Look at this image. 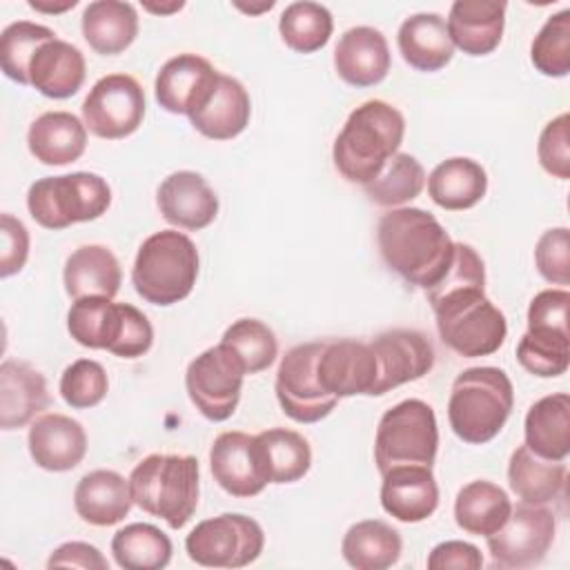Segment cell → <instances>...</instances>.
<instances>
[{
	"label": "cell",
	"mask_w": 570,
	"mask_h": 570,
	"mask_svg": "<svg viewBox=\"0 0 570 570\" xmlns=\"http://www.w3.org/2000/svg\"><path fill=\"white\" fill-rule=\"evenodd\" d=\"M557 521L546 505L517 503L512 505L505 523L485 537L490 557L501 568H532L539 566L552 541Z\"/></svg>",
	"instance_id": "13"
},
{
	"label": "cell",
	"mask_w": 570,
	"mask_h": 570,
	"mask_svg": "<svg viewBox=\"0 0 570 570\" xmlns=\"http://www.w3.org/2000/svg\"><path fill=\"white\" fill-rule=\"evenodd\" d=\"M245 367L223 343L200 352L185 372V387L194 407L209 421H227L240 401Z\"/></svg>",
	"instance_id": "10"
},
{
	"label": "cell",
	"mask_w": 570,
	"mask_h": 570,
	"mask_svg": "<svg viewBox=\"0 0 570 570\" xmlns=\"http://www.w3.org/2000/svg\"><path fill=\"white\" fill-rule=\"evenodd\" d=\"M82 38L100 56L122 53L138 36V13L131 2L96 0L89 2L80 20Z\"/></svg>",
	"instance_id": "31"
},
{
	"label": "cell",
	"mask_w": 570,
	"mask_h": 570,
	"mask_svg": "<svg viewBox=\"0 0 570 570\" xmlns=\"http://www.w3.org/2000/svg\"><path fill=\"white\" fill-rule=\"evenodd\" d=\"M514 405L510 376L492 365L463 370L450 390L448 421L452 432L472 445L492 441Z\"/></svg>",
	"instance_id": "3"
},
{
	"label": "cell",
	"mask_w": 570,
	"mask_h": 570,
	"mask_svg": "<svg viewBox=\"0 0 570 570\" xmlns=\"http://www.w3.org/2000/svg\"><path fill=\"white\" fill-rule=\"evenodd\" d=\"M376 356V383L372 396H381L403 383L423 379L434 367V347L416 330H387L370 343Z\"/></svg>",
	"instance_id": "14"
},
{
	"label": "cell",
	"mask_w": 570,
	"mask_h": 570,
	"mask_svg": "<svg viewBox=\"0 0 570 570\" xmlns=\"http://www.w3.org/2000/svg\"><path fill=\"white\" fill-rule=\"evenodd\" d=\"M423 187L425 169L405 151H396L383 165V169L367 185H363L367 198L379 207H403L405 203L414 200Z\"/></svg>",
	"instance_id": "39"
},
{
	"label": "cell",
	"mask_w": 570,
	"mask_h": 570,
	"mask_svg": "<svg viewBox=\"0 0 570 570\" xmlns=\"http://www.w3.org/2000/svg\"><path fill=\"white\" fill-rule=\"evenodd\" d=\"M401 550V534L381 519H365L350 525L341 541L343 559L356 570L392 568L399 561Z\"/></svg>",
	"instance_id": "35"
},
{
	"label": "cell",
	"mask_w": 570,
	"mask_h": 570,
	"mask_svg": "<svg viewBox=\"0 0 570 570\" xmlns=\"http://www.w3.org/2000/svg\"><path fill=\"white\" fill-rule=\"evenodd\" d=\"M78 0H65V2H45V0H29V7L42 13H62L67 9H73Z\"/></svg>",
	"instance_id": "52"
},
{
	"label": "cell",
	"mask_w": 570,
	"mask_h": 570,
	"mask_svg": "<svg viewBox=\"0 0 570 570\" xmlns=\"http://www.w3.org/2000/svg\"><path fill=\"white\" fill-rule=\"evenodd\" d=\"M198 249L178 229H160L138 247L131 283L138 296L151 305H174L185 301L198 278Z\"/></svg>",
	"instance_id": "5"
},
{
	"label": "cell",
	"mask_w": 570,
	"mask_h": 570,
	"mask_svg": "<svg viewBox=\"0 0 570 570\" xmlns=\"http://www.w3.org/2000/svg\"><path fill=\"white\" fill-rule=\"evenodd\" d=\"M109 390L105 367L94 358H78L60 376V396L73 410L98 405Z\"/></svg>",
	"instance_id": "45"
},
{
	"label": "cell",
	"mask_w": 570,
	"mask_h": 570,
	"mask_svg": "<svg viewBox=\"0 0 570 570\" xmlns=\"http://www.w3.org/2000/svg\"><path fill=\"white\" fill-rule=\"evenodd\" d=\"M218 71L214 65L196 53H178L169 58L154 82L156 102L169 114L191 116L212 96Z\"/></svg>",
	"instance_id": "17"
},
{
	"label": "cell",
	"mask_w": 570,
	"mask_h": 570,
	"mask_svg": "<svg viewBox=\"0 0 570 570\" xmlns=\"http://www.w3.org/2000/svg\"><path fill=\"white\" fill-rule=\"evenodd\" d=\"M488 191L485 169L465 156L439 163L428 176V194L441 209L461 212L474 207Z\"/></svg>",
	"instance_id": "33"
},
{
	"label": "cell",
	"mask_w": 570,
	"mask_h": 570,
	"mask_svg": "<svg viewBox=\"0 0 570 570\" xmlns=\"http://www.w3.org/2000/svg\"><path fill=\"white\" fill-rule=\"evenodd\" d=\"M27 443L36 465L47 472L73 470L87 454V434L82 423L58 412L33 419Z\"/></svg>",
	"instance_id": "19"
},
{
	"label": "cell",
	"mask_w": 570,
	"mask_h": 570,
	"mask_svg": "<svg viewBox=\"0 0 570 570\" xmlns=\"http://www.w3.org/2000/svg\"><path fill=\"white\" fill-rule=\"evenodd\" d=\"M171 552V539L151 523H129L111 539V554L125 570H160Z\"/></svg>",
	"instance_id": "38"
},
{
	"label": "cell",
	"mask_w": 570,
	"mask_h": 570,
	"mask_svg": "<svg viewBox=\"0 0 570 570\" xmlns=\"http://www.w3.org/2000/svg\"><path fill=\"white\" fill-rule=\"evenodd\" d=\"M483 566L481 550L468 541L450 539L432 548L428 554L430 570H479Z\"/></svg>",
	"instance_id": "50"
},
{
	"label": "cell",
	"mask_w": 570,
	"mask_h": 570,
	"mask_svg": "<svg viewBox=\"0 0 570 570\" xmlns=\"http://www.w3.org/2000/svg\"><path fill=\"white\" fill-rule=\"evenodd\" d=\"M525 445L550 461H566L570 454V396L548 394L534 401L523 423Z\"/></svg>",
	"instance_id": "30"
},
{
	"label": "cell",
	"mask_w": 570,
	"mask_h": 570,
	"mask_svg": "<svg viewBox=\"0 0 570 570\" xmlns=\"http://www.w3.org/2000/svg\"><path fill=\"white\" fill-rule=\"evenodd\" d=\"M265 548V532L252 517L223 512L196 523L185 539L189 559L205 568H245Z\"/></svg>",
	"instance_id": "9"
},
{
	"label": "cell",
	"mask_w": 570,
	"mask_h": 570,
	"mask_svg": "<svg viewBox=\"0 0 570 570\" xmlns=\"http://www.w3.org/2000/svg\"><path fill=\"white\" fill-rule=\"evenodd\" d=\"M56 38L53 29L29 20H18L4 27L0 36V67L4 76L18 85H29V65L38 47Z\"/></svg>",
	"instance_id": "42"
},
{
	"label": "cell",
	"mask_w": 570,
	"mask_h": 570,
	"mask_svg": "<svg viewBox=\"0 0 570 570\" xmlns=\"http://www.w3.org/2000/svg\"><path fill=\"white\" fill-rule=\"evenodd\" d=\"M47 568H82V570H109V561L102 552L87 541H67L58 546L49 559Z\"/></svg>",
	"instance_id": "51"
},
{
	"label": "cell",
	"mask_w": 570,
	"mask_h": 570,
	"mask_svg": "<svg viewBox=\"0 0 570 570\" xmlns=\"http://www.w3.org/2000/svg\"><path fill=\"white\" fill-rule=\"evenodd\" d=\"M31 156L49 167L76 163L87 149V127L69 111H45L27 131Z\"/></svg>",
	"instance_id": "27"
},
{
	"label": "cell",
	"mask_w": 570,
	"mask_h": 570,
	"mask_svg": "<svg viewBox=\"0 0 570 570\" xmlns=\"http://www.w3.org/2000/svg\"><path fill=\"white\" fill-rule=\"evenodd\" d=\"M505 9V2L456 0L445 20L452 45L468 56L492 53L503 38Z\"/></svg>",
	"instance_id": "23"
},
{
	"label": "cell",
	"mask_w": 570,
	"mask_h": 570,
	"mask_svg": "<svg viewBox=\"0 0 570 570\" xmlns=\"http://www.w3.org/2000/svg\"><path fill=\"white\" fill-rule=\"evenodd\" d=\"M111 205L107 180L91 171L45 176L31 183L27 209L45 229H65L76 223L100 218Z\"/></svg>",
	"instance_id": "7"
},
{
	"label": "cell",
	"mask_w": 570,
	"mask_h": 570,
	"mask_svg": "<svg viewBox=\"0 0 570 570\" xmlns=\"http://www.w3.org/2000/svg\"><path fill=\"white\" fill-rule=\"evenodd\" d=\"M65 292L78 301L85 296L114 298L122 283V269L114 252L105 245H82L73 249L62 269Z\"/></svg>",
	"instance_id": "28"
},
{
	"label": "cell",
	"mask_w": 570,
	"mask_h": 570,
	"mask_svg": "<svg viewBox=\"0 0 570 570\" xmlns=\"http://www.w3.org/2000/svg\"><path fill=\"white\" fill-rule=\"evenodd\" d=\"M566 476L568 472L563 461L543 459L525 443L510 454L508 483L523 503L546 505L559 499L566 490Z\"/></svg>",
	"instance_id": "32"
},
{
	"label": "cell",
	"mask_w": 570,
	"mask_h": 570,
	"mask_svg": "<svg viewBox=\"0 0 570 570\" xmlns=\"http://www.w3.org/2000/svg\"><path fill=\"white\" fill-rule=\"evenodd\" d=\"M390 62L387 40L374 27H352L334 47V69L352 87L379 85L390 71Z\"/></svg>",
	"instance_id": "21"
},
{
	"label": "cell",
	"mask_w": 570,
	"mask_h": 570,
	"mask_svg": "<svg viewBox=\"0 0 570 570\" xmlns=\"http://www.w3.org/2000/svg\"><path fill=\"white\" fill-rule=\"evenodd\" d=\"M125 307L127 303H114L105 296L78 298L67 312V330L78 345L111 352L125 325Z\"/></svg>",
	"instance_id": "34"
},
{
	"label": "cell",
	"mask_w": 570,
	"mask_h": 570,
	"mask_svg": "<svg viewBox=\"0 0 570 570\" xmlns=\"http://www.w3.org/2000/svg\"><path fill=\"white\" fill-rule=\"evenodd\" d=\"M376 243L383 263L407 285L430 289L448 272L454 240L421 207H396L379 218Z\"/></svg>",
	"instance_id": "1"
},
{
	"label": "cell",
	"mask_w": 570,
	"mask_h": 570,
	"mask_svg": "<svg viewBox=\"0 0 570 570\" xmlns=\"http://www.w3.org/2000/svg\"><path fill=\"white\" fill-rule=\"evenodd\" d=\"M209 470L214 481L236 499H249L263 492L269 483L256 439L232 430L214 439L209 448Z\"/></svg>",
	"instance_id": "16"
},
{
	"label": "cell",
	"mask_w": 570,
	"mask_h": 570,
	"mask_svg": "<svg viewBox=\"0 0 570 570\" xmlns=\"http://www.w3.org/2000/svg\"><path fill=\"white\" fill-rule=\"evenodd\" d=\"M537 156L543 171L559 180L570 178V116L566 111L541 129Z\"/></svg>",
	"instance_id": "46"
},
{
	"label": "cell",
	"mask_w": 570,
	"mask_h": 570,
	"mask_svg": "<svg viewBox=\"0 0 570 570\" xmlns=\"http://www.w3.org/2000/svg\"><path fill=\"white\" fill-rule=\"evenodd\" d=\"M283 42L296 53H314L323 49L334 31V20L327 7L318 2H292L278 20Z\"/></svg>",
	"instance_id": "40"
},
{
	"label": "cell",
	"mask_w": 570,
	"mask_h": 570,
	"mask_svg": "<svg viewBox=\"0 0 570 570\" xmlns=\"http://www.w3.org/2000/svg\"><path fill=\"white\" fill-rule=\"evenodd\" d=\"M405 136L403 114L385 100H365L338 131L332 160L338 174L356 185H367L399 151Z\"/></svg>",
	"instance_id": "2"
},
{
	"label": "cell",
	"mask_w": 570,
	"mask_h": 570,
	"mask_svg": "<svg viewBox=\"0 0 570 570\" xmlns=\"http://www.w3.org/2000/svg\"><path fill=\"white\" fill-rule=\"evenodd\" d=\"M269 483H294L312 468L307 439L287 428H269L254 434Z\"/></svg>",
	"instance_id": "37"
},
{
	"label": "cell",
	"mask_w": 570,
	"mask_h": 570,
	"mask_svg": "<svg viewBox=\"0 0 570 570\" xmlns=\"http://www.w3.org/2000/svg\"><path fill=\"white\" fill-rule=\"evenodd\" d=\"M325 341H309L285 352L276 372V399L281 410L296 423H316L338 403L316 379V358Z\"/></svg>",
	"instance_id": "11"
},
{
	"label": "cell",
	"mask_w": 570,
	"mask_h": 570,
	"mask_svg": "<svg viewBox=\"0 0 570 570\" xmlns=\"http://www.w3.org/2000/svg\"><path fill=\"white\" fill-rule=\"evenodd\" d=\"M134 503L180 530L198 505V459L191 454H147L129 474Z\"/></svg>",
	"instance_id": "4"
},
{
	"label": "cell",
	"mask_w": 570,
	"mask_h": 570,
	"mask_svg": "<svg viewBox=\"0 0 570 570\" xmlns=\"http://www.w3.org/2000/svg\"><path fill=\"white\" fill-rule=\"evenodd\" d=\"M147 11H151V13H174V11H180L183 7H185V2H171V4H142Z\"/></svg>",
	"instance_id": "53"
},
{
	"label": "cell",
	"mask_w": 570,
	"mask_h": 570,
	"mask_svg": "<svg viewBox=\"0 0 570 570\" xmlns=\"http://www.w3.org/2000/svg\"><path fill=\"white\" fill-rule=\"evenodd\" d=\"M517 361L534 376H561L570 365V338L563 334L525 332L517 345Z\"/></svg>",
	"instance_id": "44"
},
{
	"label": "cell",
	"mask_w": 570,
	"mask_h": 570,
	"mask_svg": "<svg viewBox=\"0 0 570 570\" xmlns=\"http://www.w3.org/2000/svg\"><path fill=\"white\" fill-rule=\"evenodd\" d=\"M220 343L227 345L240 358L247 374H258L267 370L278 356L276 334L269 325H265L258 318L234 321L225 330Z\"/></svg>",
	"instance_id": "41"
},
{
	"label": "cell",
	"mask_w": 570,
	"mask_h": 570,
	"mask_svg": "<svg viewBox=\"0 0 570 570\" xmlns=\"http://www.w3.org/2000/svg\"><path fill=\"white\" fill-rule=\"evenodd\" d=\"M163 218L187 232L205 229L218 216V196L209 183L189 169L169 174L156 194Z\"/></svg>",
	"instance_id": "18"
},
{
	"label": "cell",
	"mask_w": 570,
	"mask_h": 570,
	"mask_svg": "<svg viewBox=\"0 0 570 570\" xmlns=\"http://www.w3.org/2000/svg\"><path fill=\"white\" fill-rule=\"evenodd\" d=\"M134 505L129 479L116 470H91L73 490V508L78 517L89 525L120 523Z\"/></svg>",
	"instance_id": "26"
},
{
	"label": "cell",
	"mask_w": 570,
	"mask_h": 570,
	"mask_svg": "<svg viewBox=\"0 0 570 570\" xmlns=\"http://www.w3.org/2000/svg\"><path fill=\"white\" fill-rule=\"evenodd\" d=\"M439 450V425L432 405L405 399L385 410L374 436V463L381 474L399 465H430Z\"/></svg>",
	"instance_id": "8"
},
{
	"label": "cell",
	"mask_w": 570,
	"mask_h": 570,
	"mask_svg": "<svg viewBox=\"0 0 570 570\" xmlns=\"http://www.w3.org/2000/svg\"><path fill=\"white\" fill-rule=\"evenodd\" d=\"M568 305L566 287H550L539 292L528 307V332H548L568 336Z\"/></svg>",
	"instance_id": "48"
},
{
	"label": "cell",
	"mask_w": 570,
	"mask_h": 570,
	"mask_svg": "<svg viewBox=\"0 0 570 570\" xmlns=\"http://www.w3.org/2000/svg\"><path fill=\"white\" fill-rule=\"evenodd\" d=\"M85 76L87 62L82 51L58 36L42 42L29 65V85L53 100H65L78 94Z\"/></svg>",
	"instance_id": "24"
},
{
	"label": "cell",
	"mask_w": 570,
	"mask_h": 570,
	"mask_svg": "<svg viewBox=\"0 0 570 570\" xmlns=\"http://www.w3.org/2000/svg\"><path fill=\"white\" fill-rule=\"evenodd\" d=\"M396 42L403 60L416 71H439L454 56L445 20L430 11L405 18L399 27Z\"/></svg>",
	"instance_id": "29"
},
{
	"label": "cell",
	"mask_w": 570,
	"mask_h": 570,
	"mask_svg": "<svg viewBox=\"0 0 570 570\" xmlns=\"http://www.w3.org/2000/svg\"><path fill=\"white\" fill-rule=\"evenodd\" d=\"M530 60L548 78H563L570 71V9L550 16L530 45Z\"/></svg>",
	"instance_id": "43"
},
{
	"label": "cell",
	"mask_w": 570,
	"mask_h": 570,
	"mask_svg": "<svg viewBox=\"0 0 570 570\" xmlns=\"http://www.w3.org/2000/svg\"><path fill=\"white\" fill-rule=\"evenodd\" d=\"M381 476V505L396 521L419 523L439 508V485L430 465H399Z\"/></svg>",
	"instance_id": "20"
},
{
	"label": "cell",
	"mask_w": 570,
	"mask_h": 570,
	"mask_svg": "<svg viewBox=\"0 0 570 570\" xmlns=\"http://www.w3.org/2000/svg\"><path fill=\"white\" fill-rule=\"evenodd\" d=\"M512 510L510 497L492 481H470L454 499L456 525L474 537H490L497 532Z\"/></svg>",
	"instance_id": "36"
},
{
	"label": "cell",
	"mask_w": 570,
	"mask_h": 570,
	"mask_svg": "<svg viewBox=\"0 0 570 570\" xmlns=\"http://www.w3.org/2000/svg\"><path fill=\"white\" fill-rule=\"evenodd\" d=\"M252 116V100L240 80L220 73L207 102L189 116L191 127L209 140H232L245 131Z\"/></svg>",
	"instance_id": "25"
},
{
	"label": "cell",
	"mask_w": 570,
	"mask_h": 570,
	"mask_svg": "<svg viewBox=\"0 0 570 570\" xmlns=\"http://www.w3.org/2000/svg\"><path fill=\"white\" fill-rule=\"evenodd\" d=\"M376 356L370 343L356 338L325 341L316 358V379L336 399L365 394L372 396L376 383Z\"/></svg>",
	"instance_id": "15"
},
{
	"label": "cell",
	"mask_w": 570,
	"mask_h": 570,
	"mask_svg": "<svg viewBox=\"0 0 570 570\" xmlns=\"http://www.w3.org/2000/svg\"><path fill=\"white\" fill-rule=\"evenodd\" d=\"M0 236H2V252H0V276L9 278L18 274L27 258H29V232L11 214L0 216Z\"/></svg>",
	"instance_id": "49"
},
{
	"label": "cell",
	"mask_w": 570,
	"mask_h": 570,
	"mask_svg": "<svg viewBox=\"0 0 570 570\" xmlns=\"http://www.w3.org/2000/svg\"><path fill=\"white\" fill-rule=\"evenodd\" d=\"M234 7L252 16V13H263V11H269V9L274 7V0H269V2H261V4H243V2H234Z\"/></svg>",
	"instance_id": "54"
},
{
	"label": "cell",
	"mask_w": 570,
	"mask_h": 570,
	"mask_svg": "<svg viewBox=\"0 0 570 570\" xmlns=\"http://www.w3.org/2000/svg\"><path fill=\"white\" fill-rule=\"evenodd\" d=\"M49 405L47 379L24 361L0 365V428L18 430L38 419Z\"/></svg>",
	"instance_id": "22"
},
{
	"label": "cell",
	"mask_w": 570,
	"mask_h": 570,
	"mask_svg": "<svg viewBox=\"0 0 570 570\" xmlns=\"http://www.w3.org/2000/svg\"><path fill=\"white\" fill-rule=\"evenodd\" d=\"M85 127L105 140L131 136L145 118V91L129 73H107L82 100Z\"/></svg>",
	"instance_id": "12"
},
{
	"label": "cell",
	"mask_w": 570,
	"mask_h": 570,
	"mask_svg": "<svg viewBox=\"0 0 570 570\" xmlns=\"http://www.w3.org/2000/svg\"><path fill=\"white\" fill-rule=\"evenodd\" d=\"M430 305L443 345L465 358L494 354L508 336L505 316L492 305L485 289H463Z\"/></svg>",
	"instance_id": "6"
},
{
	"label": "cell",
	"mask_w": 570,
	"mask_h": 570,
	"mask_svg": "<svg viewBox=\"0 0 570 570\" xmlns=\"http://www.w3.org/2000/svg\"><path fill=\"white\" fill-rule=\"evenodd\" d=\"M534 265L539 274L552 283L566 287L570 283V234L568 227L546 229L534 247Z\"/></svg>",
	"instance_id": "47"
}]
</instances>
